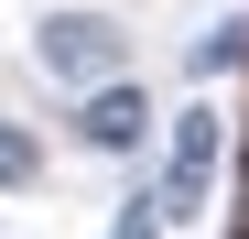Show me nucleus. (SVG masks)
Returning a JSON list of instances; mask_svg holds the SVG:
<instances>
[{"label":"nucleus","instance_id":"2","mask_svg":"<svg viewBox=\"0 0 249 239\" xmlns=\"http://www.w3.org/2000/svg\"><path fill=\"white\" fill-rule=\"evenodd\" d=\"M33 65L87 98V87H108V76H130V33H119L108 11H44L33 22Z\"/></svg>","mask_w":249,"mask_h":239},{"label":"nucleus","instance_id":"3","mask_svg":"<svg viewBox=\"0 0 249 239\" xmlns=\"http://www.w3.org/2000/svg\"><path fill=\"white\" fill-rule=\"evenodd\" d=\"M152 87H141V76H108V87H87V98H76V152H98V163H130V152L152 141Z\"/></svg>","mask_w":249,"mask_h":239},{"label":"nucleus","instance_id":"4","mask_svg":"<svg viewBox=\"0 0 249 239\" xmlns=\"http://www.w3.org/2000/svg\"><path fill=\"white\" fill-rule=\"evenodd\" d=\"M184 65H195V76H238V65H249V11H228V22H206Z\"/></svg>","mask_w":249,"mask_h":239},{"label":"nucleus","instance_id":"1","mask_svg":"<svg viewBox=\"0 0 249 239\" xmlns=\"http://www.w3.org/2000/svg\"><path fill=\"white\" fill-rule=\"evenodd\" d=\"M217 163H228V109H217V98H184V109H174V131H162V174H152L174 228H184V218H206Z\"/></svg>","mask_w":249,"mask_h":239},{"label":"nucleus","instance_id":"5","mask_svg":"<svg viewBox=\"0 0 249 239\" xmlns=\"http://www.w3.org/2000/svg\"><path fill=\"white\" fill-rule=\"evenodd\" d=\"M33 185H44V141L22 120H0V196H33Z\"/></svg>","mask_w":249,"mask_h":239},{"label":"nucleus","instance_id":"6","mask_svg":"<svg viewBox=\"0 0 249 239\" xmlns=\"http://www.w3.org/2000/svg\"><path fill=\"white\" fill-rule=\"evenodd\" d=\"M162 228H174V218H162V185L141 174L130 196H119V218H108V239H162Z\"/></svg>","mask_w":249,"mask_h":239}]
</instances>
